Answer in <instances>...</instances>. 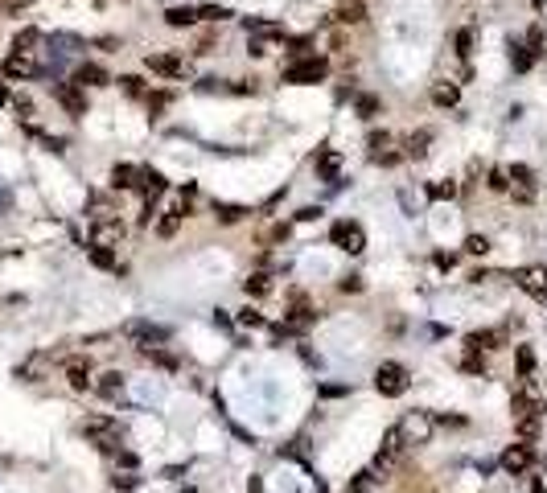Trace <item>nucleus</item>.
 <instances>
[{
    "label": "nucleus",
    "mask_w": 547,
    "mask_h": 493,
    "mask_svg": "<svg viewBox=\"0 0 547 493\" xmlns=\"http://www.w3.org/2000/svg\"><path fill=\"white\" fill-rule=\"evenodd\" d=\"M83 436L91 440L99 452H120V444H124V428H120V419H107V415H87L83 419Z\"/></svg>",
    "instance_id": "obj_1"
},
{
    "label": "nucleus",
    "mask_w": 547,
    "mask_h": 493,
    "mask_svg": "<svg viewBox=\"0 0 547 493\" xmlns=\"http://www.w3.org/2000/svg\"><path fill=\"white\" fill-rule=\"evenodd\" d=\"M510 415L514 419H523V415H547V395H544V387L535 382V374L518 378V387L510 395Z\"/></svg>",
    "instance_id": "obj_2"
},
{
    "label": "nucleus",
    "mask_w": 547,
    "mask_h": 493,
    "mask_svg": "<svg viewBox=\"0 0 547 493\" xmlns=\"http://www.w3.org/2000/svg\"><path fill=\"white\" fill-rule=\"evenodd\" d=\"M325 79H329V58H321V54H309V58L284 66V83H292V87H317Z\"/></svg>",
    "instance_id": "obj_3"
},
{
    "label": "nucleus",
    "mask_w": 547,
    "mask_h": 493,
    "mask_svg": "<svg viewBox=\"0 0 547 493\" xmlns=\"http://www.w3.org/2000/svg\"><path fill=\"white\" fill-rule=\"evenodd\" d=\"M408 387H411V378L404 362H379L374 366V391L383 399H399V395H408Z\"/></svg>",
    "instance_id": "obj_4"
},
{
    "label": "nucleus",
    "mask_w": 547,
    "mask_h": 493,
    "mask_svg": "<svg viewBox=\"0 0 547 493\" xmlns=\"http://www.w3.org/2000/svg\"><path fill=\"white\" fill-rule=\"evenodd\" d=\"M329 243L338 251H346V255H358V251H366V230L354 218H338L329 226Z\"/></svg>",
    "instance_id": "obj_5"
},
{
    "label": "nucleus",
    "mask_w": 547,
    "mask_h": 493,
    "mask_svg": "<svg viewBox=\"0 0 547 493\" xmlns=\"http://www.w3.org/2000/svg\"><path fill=\"white\" fill-rule=\"evenodd\" d=\"M498 464H502L506 477H527V473L535 469V448H531L527 440H518V444H510V448L498 456Z\"/></svg>",
    "instance_id": "obj_6"
},
{
    "label": "nucleus",
    "mask_w": 547,
    "mask_h": 493,
    "mask_svg": "<svg viewBox=\"0 0 547 493\" xmlns=\"http://www.w3.org/2000/svg\"><path fill=\"white\" fill-rule=\"evenodd\" d=\"M395 428H399L404 444H428V440H432V428H436V419H432V415H424V411H411V415H404Z\"/></svg>",
    "instance_id": "obj_7"
},
{
    "label": "nucleus",
    "mask_w": 547,
    "mask_h": 493,
    "mask_svg": "<svg viewBox=\"0 0 547 493\" xmlns=\"http://www.w3.org/2000/svg\"><path fill=\"white\" fill-rule=\"evenodd\" d=\"M0 74L13 79V83H25V79H38V74H42V62H38L33 54H17V49H13V54L0 62Z\"/></svg>",
    "instance_id": "obj_8"
},
{
    "label": "nucleus",
    "mask_w": 547,
    "mask_h": 493,
    "mask_svg": "<svg viewBox=\"0 0 547 493\" xmlns=\"http://www.w3.org/2000/svg\"><path fill=\"white\" fill-rule=\"evenodd\" d=\"M124 333L136 341V350H152V346H165V341H169V329H165V325H152V321H132Z\"/></svg>",
    "instance_id": "obj_9"
},
{
    "label": "nucleus",
    "mask_w": 547,
    "mask_h": 493,
    "mask_svg": "<svg viewBox=\"0 0 547 493\" xmlns=\"http://www.w3.org/2000/svg\"><path fill=\"white\" fill-rule=\"evenodd\" d=\"M506 346H510L506 329H473V333H465V350H482V354H494V350H506Z\"/></svg>",
    "instance_id": "obj_10"
},
{
    "label": "nucleus",
    "mask_w": 547,
    "mask_h": 493,
    "mask_svg": "<svg viewBox=\"0 0 547 493\" xmlns=\"http://www.w3.org/2000/svg\"><path fill=\"white\" fill-rule=\"evenodd\" d=\"M144 66H148L152 74H161V79H185V74H189L185 58H177V54H148Z\"/></svg>",
    "instance_id": "obj_11"
},
{
    "label": "nucleus",
    "mask_w": 547,
    "mask_h": 493,
    "mask_svg": "<svg viewBox=\"0 0 547 493\" xmlns=\"http://www.w3.org/2000/svg\"><path fill=\"white\" fill-rule=\"evenodd\" d=\"M62 378H66V387L70 391H91V358H66V366H62Z\"/></svg>",
    "instance_id": "obj_12"
},
{
    "label": "nucleus",
    "mask_w": 547,
    "mask_h": 493,
    "mask_svg": "<svg viewBox=\"0 0 547 493\" xmlns=\"http://www.w3.org/2000/svg\"><path fill=\"white\" fill-rule=\"evenodd\" d=\"M527 296H535V300H547V268H518L510 275Z\"/></svg>",
    "instance_id": "obj_13"
},
{
    "label": "nucleus",
    "mask_w": 547,
    "mask_h": 493,
    "mask_svg": "<svg viewBox=\"0 0 547 493\" xmlns=\"http://www.w3.org/2000/svg\"><path fill=\"white\" fill-rule=\"evenodd\" d=\"M54 99L66 107V115H74V120L87 115V90H83V87H74V83H58V87H54Z\"/></svg>",
    "instance_id": "obj_14"
},
{
    "label": "nucleus",
    "mask_w": 547,
    "mask_h": 493,
    "mask_svg": "<svg viewBox=\"0 0 547 493\" xmlns=\"http://www.w3.org/2000/svg\"><path fill=\"white\" fill-rule=\"evenodd\" d=\"M70 83H74V87H83V90H95V87H107V83H111V74H107L99 62H79V66H74V74H70Z\"/></svg>",
    "instance_id": "obj_15"
},
{
    "label": "nucleus",
    "mask_w": 547,
    "mask_h": 493,
    "mask_svg": "<svg viewBox=\"0 0 547 493\" xmlns=\"http://www.w3.org/2000/svg\"><path fill=\"white\" fill-rule=\"evenodd\" d=\"M313 169H317L329 185H342V152H338V148H317Z\"/></svg>",
    "instance_id": "obj_16"
},
{
    "label": "nucleus",
    "mask_w": 547,
    "mask_h": 493,
    "mask_svg": "<svg viewBox=\"0 0 547 493\" xmlns=\"http://www.w3.org/2000/svg\"><path fill=\"white\" fill-rule=\"evenodd\" d=\"M120 243H124V223H120V218L95 223V230H91V247H120Z\"/></svg>",
    "instance_id": "obj_17"
},
{
    "label": "nucleus",
    "mask_w": 547,
    "mask_h": 493,
    "mask_svg": "<svg viewBox=\"0 0 547 493\" xmlns=\"http://www.w3.org/2000/svg\"><path fill=\"white\" fill-rule=\"evenodd\" d=\"M243 29H247V38H272V42L288 38L280 21H264V17H243Z\"/></svg>",
    "instance_id": "obj_18"
},
{
    "label": "nucleus",
    "mask_w": 547,
    "mask_h": 493,
    "mask_svg": "<svg viewBox=\"0 0 547 493\" xmlns=\"http://www.w3.org/2000/svg\"><path fill=\"white\" fill-rule=\"evenodd\" d=\"M136 189L144 193V197H148V202H157V197L169 189V181L161 177L157 169H140V173H136Z\"/></svg>",
    "instance_id": "obj_19"
},
{
    "label": "nucleus",
    "mask_w": 547,
    "mask_h": 493,
    "mask_svg": "<svg viewBox=\"0 0 547 493\" xmlns=\"http://www.w3.org/2000/svg\"><path fill=\"white\" fill-rule=\"evenodd\" d=\"M535 62H539V58L531 54V45L518 42V38H510V66H514V74H527Z\"/></svg>",
    "instance_id": "obj_20"
},
{
    "label": "nucleus",
    "mask_w": 547,
    "mask_h": 493,
    "mask_svg": "<svg viewBox=\"0 0 547 493\" xmlns=\"http://www.w3.org/2000/svg\"><path fill=\"white\" fill-rule=\"evenodd\" d=\"M329 17H333L338 25H363V21H366V4H363V0H342L338 13H329Z\"/></svg>",
    "instance_id": "obj_21"
},
{
    "label": "nucleus",
    "mask_w": 547,
    "mask_h": 493,
    "mask_svg": "<svg viewBox=\"0 0 547 493\" xmlns=\"http://www.w3.org/2000/svg\"><path fill=\"white\" fill-rule=\"evenodd\" d=\"M165 25H169V29H193V25H198V8H189V4L165 8Z\"/></svg>",
    "instance_id": "obj_22"
},
{
    "label": "nucleus",
    "mask_w": 547,
    "mask_h": 493,
    "mask_svg": "<svg viewBox=\"0 0 547 493\" xmlns=\"http://www.w3.org/2000/svg\"><path fill=\"white\" fill-rule=\"evenodd\" d=\"M95 391H99L103 399H120V395H124V370H107V374H99Z\"/></svg>",
    "instance_id": "obj_23"
},
{
    "label": "nucleus",
    "mask_w": 547,
    "mask_h": 493,
    "mask_svg": "<svg viewBox=\"0 0 547 493\" xmlns=\"http://www.w3.org/2000/svg\"><path fill=\"white\" fill-rule=\"evenodd\" d=\"M272 288H276V280L268 275V271H251V275L243 280V292L255 296V300H260V296H272Z\"/></svg>",
    "instance_id": "obj_24"
},
{
    "label": "nucleus",
    "mask_w": 547,
    "mask_h": 493,
    "mask_svg": "<svg viewBox=\"0 0 547 493\" xmlns=\"http://www.w3.org/2000/svg\"><path fill=\"white\" fill-rule=\"evenodd\" d=\"M514 432H518V440L535 444L539 432H544V415H523V419H514Z\"/></svg>",
    "instance_id": "obj_25"
},
{
    "label": "nucleus",
    "mask_w": 547,
    "mask_h": 493,
    "mask_svg": "<svg viewBox=\"0 0 547 493\" xmlns=\"http://www.w3.org/2000/svg\"><path fill=\"white\" fill-rule=\"evenodd\" d=\"M136 173H140V165H116L111 169V189H120V193L136 189Z\"/></svg>",
    "instance_id": "obj_26"
},
{
    "label": "nucleus",
    "mask_w": 547,
    "mask_h": 493,
    "mask_svg": "<svg viewBox=\"0 0 547 493\" xmlns=\"http://www.w3.org/2000/svg\"><path fill=\"white\" fill-rule=\"evenodd\" d=\"M247 214H251L247 206H235V202H214V218H219L223 226H235V223H243Z\"/></svg>",
    "instance_id": "obj_27"
},
{
    "label": "nucleus",
    "mask_w": 547,
    "mask_h": 493,
    "mask_svg": "<svg viewBox=\"0 0 547 493\" xmlns=\"http://www.w3.org/2000/svg\"><path fill=\"white\" fill-rule=\"evenodd\" d=\"M428 144H432V132H428V128L411 132L408 140H404V156H428Z\"/></svg>",
    "instance_id": "obj_28"
},
{
    "label": "nucleus",
    "mask_w": 547,
    "mask_h": 493,
    "mask_svg": "<svg viewBox=\"0 0 547 493\" xmlns=\"http://www.w3.org/2000/svg\"><path fill=\"white\" fill-rule=\"evenodd\" d=\"M432 103H436V107H457V103H461V87H457V83H436V87H432Z\"/></svg>",
    "instance_id": "obj_29"
},
{
    "label": "nucleus",
    "mask_w": 547,
    "mask_h": 493,
    "mask_svg": "<svg viewBox=\"0 0 547 493\" xmlns=\"http://www.w3.org/2000/svg\"><path fill=\"white\" fill-rule=\"evenodd\" d=\"M424 193H428L432 202H453L457 193H461V185H457V181H432V185H424Z\"/></svg>",
    "instance_id": "obj_30"
},
{
    "label": "nucleus",
    "mask_w": 547,
    "mask_h": 493,
    "mask_svg": "<svg viewBox=\"0 0 547 493\" xmlns=\"http://www.w3.org/2000/svg\"><path fill=\"white\" fill-rule=\"evenodd\" d=\"M87 255H91V264H95L99 271H124V268H120V259H116V251H111V247H91Z\"/></svg>",
    "instance_id": "obj_31"
},
{
    "label": "nucleus",
    "mask_w": 547,
    "mask_h": 493,
    "mask_svg": "<svg viewBox=\"0 0 547 493\" xmlns=\"http://www.w3.org/2000/svg\"><path fill=\"white\" fill-rule=\"evenodd\" d=\"M354 111H358V120H379L383 99H379V95H358V99H354Z\"/></svg>",
    "instance_id": "obj_32"
},
{
    "label": "nucleus",
    "mask_w": 547,
    "mask_h": 493,
    "mask_svg": "<svg viewBox=\"0 0 547 493\" xmlns=\"http://www.w3.org/2000/svg\"><path fill=\"white\" fill-rule=\"evenodd\" d=\"M33 45H42V29H17V38H13V49L17 54H33Z\"/></svg>",
    "instance_id": "obj_33"
},
{
    "label": "nucleus",
    "mask_w": 547,
    "mask_h": 493,
    "mask_svg": "<svg viewBox=\"0 0 547 493\" xmlns=\"http://www.w3.org/2000/svg\"><path fill=\"white\" fill-rule=\"evenodd\" d=\"M514 362H518V378L535 374V350L531 346H514Z\"/></svg>",
    "instance_id": "obj_34"
},
{
    "label": "nucleus",
    "mask_w": 547,
    "mask_h": 493,
    "mask_svg": "<svg viewBox=\"0 0 547 493\" xmlns=\"http://www.w3.org/2000/svg\"><path fill=\"white\" fill-rule=\"evenodd\" d=\"M486 189H494V193H506V189H510V169H506V165H494V169L486 173Z\"/></svg>",
    "instance_id": "obj_35"
},
{
    "label": "nucleus",
    "mask_w": 547,
    "mask_h": 493,
    "mask_svg": "<svg viewBox=\"0 0 547 493\" xmlns=\"http://www.w3.org/2000/svg\"><path fill=\"white\" fill-rule=\"evenodd\" d=\"M461 370L465 374H486V354L482 350H465L461 354Z\"/></svg>",
    "instance_id": "obj_36"
},
{
    "label": "nucleus",
    "mask_w": 547,
    "mask_h": 493,
    "mask_svg": "<svg viewBox=\"0 0 547 493\" xmlns=\"http://www.w3.org/2000/svg\"><path fill=\"white\" fill-rule=\"evenodd\" d=\"M523 42L531 45V54H535V58H544V54H547V33H544V25H531Z\"/></svg>",
    "instance_id": "obj_37"
},
{
    "label": "nucleus",
    "mask_w": 547,
    "mask_h": 493,
    "mask_svg": "<svg viewBox=\"0 0 547 493\" xmlns=\"http://www.w3.org/2000/svg\"><path fill=\"white\" fill-rule=\"evenodd\" d=\"M284 42H288V58H292V62L309 58V49H313V38H284Z\"/></svg>",
    "instance_id": "obj_38"
},
{
    "label": "nucleus",
    "mask_w": 547,
    "mask_h": 493,
    "mask_svg": "<svg viewBox=\"0 0 547 493\" xmlns=\"http://www.w3.org/2000/svg\"><path fill=\"white\" fill-rule=\"evenodd\" d=\"M288 234H292V226H288V223H276V226H268V230L260 234V243H264V247H272V243H284Z\"/></svg>",
    "instance_id": "obj_39"
},
{
    "label": "nucleus",
    "mask_w": 547,
    "mask_h": 493,
    "mask_svg": "<svg viewBox=\"0 0 547 493\" xmlns=\"http://www.w3.org/2000/svg\"><path fill=\"white\" fill-rule=\"evenodd\" d=\"M227 17H235V13L223 8V4H202V8H198V21H214V25H219V21H227Z\"/></svg>",
    "instance_id": "obj_40"
},
{
    "label": "nucleus",
    "mask_w": 547,
    "mask_h": 493,
    "mask_svg": "<svg viewBox=\"0 0 547 493\" xmlns=\"http://www.w3.org/2000/svg\"><path fill=\"white\" fill-rule=\"evenodd\" d=\"M120 87H124V95H128V99H144V95H148L140 74H124V79H120Z\"/></svg>",
    "instance_id": "obj_41"
},
{
    "label": "nucleus",
    "mask_w": 547,
    "mask_h": 493,
    "mask_svg": "<svg viewBox=\"0 0 547 493\" xmlns=\"http://www.w3.org/2000/svg\"><path fill=\"white\" fill-rule=\"evenodd\" d=\"M374 481H379V477H374V469H363V473L350 481V490H346V493H370V490H374Z\"/></svg>",
    "instance_id": "obj_42"
},
{
    "label": "nucleus",
    "mask_w": 547,
    "mask_h": 493,
    "mask_svg": "<svg viewBox=\"0 0 547 493\" xmlns=\"http://www.w3.org/2000/svg\"><path fill=\"white\" fill-rule=\"evenodd\" d=\"M370 161H374L379 169H395V165L404 161V152H395V148H383V152H370Z\"/></svg>",
    "instance_id": "obj_43"
},
{
    "label": "nucleus",
    "mask_w": 547,
    "mask_h": 493,
    "mask_svg": "<svg viewBox=\"0 0 547 493\" xmlns=\"http://www.w3.org/2000/svg\"><path fill=\"white\" fill-rule=\"evenodd\" d=\"M235 321H239L243 329H264V325H268V321H264V313H260V309H251V305H247L243 313L235 316Z\"/></svg>",
    "instance_id": "obj_44"
},
{
    "label": "nucleus",
    "mask_w": 547,
    "mask_h": 493,
    "mask_svg": "<svg viewBox=\"0 0 547 493\" xmlns=\"http://www.w3.org/2000/svg\"><path fill=\"white\" fill-rule=\"evenodd\" d=\"M366 148H370V152H383V148H391V132H387V128H383V132L374 128V132L366 136Z\"/></svg>",
    "instance_id": "obj_45"
},
{
    "label": "nucleus",
    "mask_w": 547,
    "mask_h": 493,
    "mask_svg": "<svg viewBox=\"0 0 547 493\" xmlns=\"http://www.w3.org/2000/svg\"><path fill=\"white\" fill-rule=\"evenodd\" d=\"M169 99H173L169 90H148V95H144V103H148V111H152V115H157L161 107H169Z\"/></svg>",
    "instance_id": "obj_46"
},
{
    "label": "nucleus",
    "mask_w": 547,
    "mask_h": 493,
    "mask_svg": "<svg viewBox=\"0 0 547 493\" xmlns=\"http://www.w3.org/2000/svg\"><path fill=\"white\" fill-rule=\"evenodd\" d=\"M247 54L251 58H268L272 54V38H247Z\"/></svg>",
    "instance_id": "obj_47"
},
{
    "label": "nucleus",
    "mask_w": 547,
    "mask_h": 493,
    "mask_svg": "<svg viewBox=\"0 0 547 493\" xmlns=\"http://www.w3.org/2000/svg\"><path fill=\"white\" fill-rule=\"evenodd\" d=\"M465 251H469V255H486V251H490V239H486V234H469V239H465Z\"/></svg>",
    "instance_id": "obj_48"
},
{
    "label": "nucleus",
    "mask_w": 547,
    "mask_h": 493,
    "mask_svg": "<svg viewBox=\"0 0 547 493\" xmlns=\"http://www.w3.org/2000/svg\"><path fill=\"white\" fill-rule=\"evenodd\" d=\"M510 185H535V173L527 165H510Z\"/></svg>",
    "instance_id": "obj_49"
},
{
    "label": "nucleus",
    "mask_w": 547,
    "mask_h": 493,
    "mask_svg": "<svg viewBox=\"0 0 547 493\" xmlns=\"http://www.w3.org/2000/svg\"><path fill=\"white\" fill-rule=\"evenodd\" d=\"M177 226H182V218H177V214H165V218L157 223V234H161V239H173V234H177Z\"/></svg>",
    "instance_id": "obj_50"
},
{
    "label": "nucleus",
    "mask_w": 547,
    "mask_h": 493,
    "mask_svg": "<svg viewBox=\"0 0 547 493\" xmlns=\"http://www.w3.org/2000/svg\"><path fill=\"white\" fill-rule=\"evenodd\" d=\"M140 485V477H132V473H128V469H124V473H116V477H111V490H136Z\"/></svg>",
    "instance_id": "obj_51"
},
{
    "label": "nucleus",
    "mask_w": 547,
    "mask_h": 493,
    "mask_svg": "<svg viewBox=\"0 0 547 493\" xmlns=\"http://www.w3.org/2000/svg\"><path fill=\"white\" fill-rule=\"evenodd\" d=\"M457 54H461V58L473 54V29H457Z\"/></svg>",
    "instance_id": "obj_52"
},
{
    "label": "nucleus",
    "mask_w": 547,
    "mask_h": 493,
    "mask_svg": "<svg viewBox=\"0 0 547 493\" xmlns=\"http://www.w3.org/2000/svg\"><path fill=\"white\" fill-rule=\"evenodd\" d=\"M13 107H17V115H21V120H29V115H33V99H25V95H17V99H13Z\"/></svg>",
    "instance_id": "obj_53"
},
{
    "label": "nucleus",
    "mask_w": 547,
    "mask_h": 493,
    "mask_svg": "<svg viewBox=\"0 0 547 493\" xmlns=\"http://www.w3.org/2000/svg\"><path fill=\"white\" fill-rule=\"evenodd\" d=\"M514 202H535V185H510Z\"/></svg>",
    "instance_id": "obj_54"
},
{
    "label": "nucleus",
    "mask_w": 547,
    "mask_h": 493,
    "mask_svg": "<svg viewBox=\"0 0 547 493\" xmlns=\"http://www.w3.org/2000/svg\"><path fill=\"white\" fill-rule=\"evenodd\" d=\"M338 288H342L346 296H350V292H363V275H346V280H342Z\"/></svg>",
    "instance_id": "obj_55"
},
{
    "label": "nucleus",
    "mask_w": 547,
    "mask_h": 493,
    "mask_svg": "<svg viewBox=\"0 0 547 493\" xmlns=\"http://www.w3.org/2000/svg\"><path fill=\"white\" fill-rule=\"evenodd\" d=\"M321 218V206H305V210H296V223H313Z\"/></svg>",
    "instance_id": "obj_56"
},
{
    "label": "nucleus",
    "mask_w": 547,
    "mask_h": 493,
    "mask_svg": "<svg viewBox=\"0 0 547 493\" xmlns=\"http://www.w3.org/2000/svg\"><path fill=\"white\" fill-rule=\"evenodd\" d=\"M116 460H120V464H124V469H128V473H132V469H136V452H116Z\"/></svg>",
    "instance_id": "obj_57"
},
{
    "label": "nucleus",
    "mask_w": 547,
    "mask_h": 493,
    "mask_svg": "<svg viewBox=\"0 0 547 493\" xmlns=\"http://www.w3.org/2000/svg\"><path fill=\"white\" fill-rule=\"evenodd\" d=\"M95 45H99V49H120V38H99Z\"/></svg>",
    "instance_id": "obj_58"
},
{
    "label": "nucleus",
    "mask_w": 547,
    "mask_h": 493,
    "mask_svg": "<svg viewBox=\"0 0 547 493\" xmlns=\"http://www.w3.org/2000/svg\"><path fill=\"white\" fill-rule=\"evenodd\" d=\"M8 103H13V95H8V83L0 79V107H8Z\"/></svg>",
    "instance_id": "obj_59"
},
{
    "label": "nucleus",
    "mask_w": 547,
    "mask_h": 493,
    "mask_svg": "<svg viewBox=\"0 0 547 493\" xmlns=\"http://www.w3.org/2000/svg\"><path fill=\"white\" fill-rule=\"evenodd\" d=\"M531 490H535V493H547V485H544V481H535V485H531Z\"/></svg>",
    "instance_id": "obj_60"
},
{
    "label": "nucleus",
    "mask_w": 547,
    "mask_h": 493,
    "mask_svg": "<svg viewBox=\"0 0 547 493\" xmlns=\"http://www.w3.org/2000/svg\"><path fill=\"white\" fill-rule=\"evenodd\" d=\"M531 4H535V8H544V0H531Z\"/></svg>",
    "instance_id": "obj_61"
}]
</instances>
